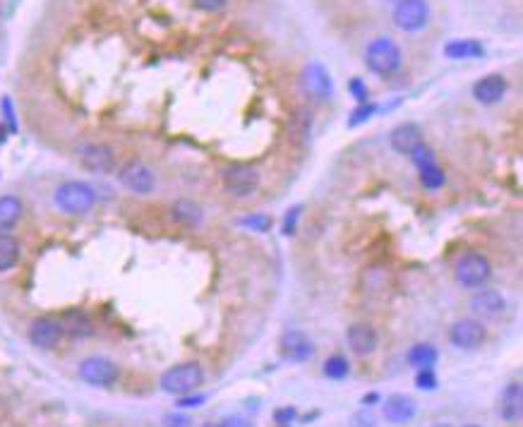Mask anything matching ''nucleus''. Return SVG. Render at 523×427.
<instances>
[{
  "label": "nucleus",
  "instance_id": "obj_36",
  "mask_svg": "<svg viewBox=\"0 0 523 427\" xmlns=\"http://www.w3.org/2000/svg\"><path fill=\"white\" fill-rule=\"evenodd\" d=\"M204 403V397H197V394H185V397H178V406L180 408H197V406Z\"/></svg>",
  "mask_w": 523,
  "mask_h": 427
},
{
  "label": "nucleus",
  "instance_id": "obj_16",
  "mask_svg": "<svg viewBox=\"0 0 523 427\" xmlns=\"http://www.w3.org/2000/svg\"><path fill=\"white\" fill-rule=\"evenodd\" d=\"M470 310L478 317H485V320H495V317H501L506 310V300L499 290H478V293L470 298Z\"/></svg>",
  "mask_w": 523,
  "mask_h": 427
},
{
  "label": "nucleus",
  "instance_id": "obj_21",
  "mask_svg": "<svg viewBox=\"0 0 523 427\" xmlns=\"http://www.w3.org/2000/svg\"><path fill=\"white\" fill-rule=\"evenodd\" d=\"M485 53V49L480 46V41L475 39H454L444 46V55L452 60H470L480 58Z\"/></svg>",
  "mask_w": 523,
  "mask_h": 427
},
{
  "label": "nucleus",
  "instance_id": "obj_12",
  "mask_svg": "<svg viewBox=\"0 0 523 427\" xmlns=\"http://www.w3.org/2000/svg\"><path fill=\"white\" fill-rule=\"evenodd\" d=\"M60 338H62L60 320H55V317H39V320L31 322V326H29V341L34 343L36 348L51 351V348L58 346Z\"/></svg>",
  "mask_w": 523,
  "mask_h": 427
},
{
  "label": "nucleus",
  "instance_id": "obj_41",
  "mask_svg": "<svg viewBox=\"0 0 523 427\" xmlns=\"http://www.w3.org/2000/svg\"><path fill=\"white\" fill-rule=\"evenodd\" d=\"M202 427H221L218 423H207V425H202Z\"/></svg>",
  "mask_w": 523,
  "mask_h": 427
},
{
  "label": "nucleus",
  "instance_id": "obj_31",
  "mask_svg": "<svg viewBox=\"0 0 523 427\" xmlns=\"http://www.w3.org/2000/svg\"><path fill=\"white\" fill-rule=\"evenodd\" d=\"M375 111H377V108H375L372 103H360V106L350 113V125H358V123L368 121V118H372Z\"/></svg>",
  "mask_w": 523,
  "mask_h": 427
},
{
  "label": "nucleus",
  "instance_id": "obj_38",
  "mask_svg": "<svg viewBox=\"0 0 523 427\" xmlns=\"http://www.w3.org/2000/svg\"><path fill=\"white\" fill-rule=\"evenodd\" d=\"M353 427H375V418H370V415H355L353 418Z\"/></svg>",
  "mask_w": 523,
  "mask_h": 427
},
{
  "label": "nucleus",
  "instance_id": "obj_45",
  "mask_svg": "<svg viewBox=\"0 0 523 427\" xmlns=\"http://www.w3.org/2000/svg\"><path fill=\"white\" fill-rule=\"evenodd\" d=\"M389 3H396V0H389Z\"/></svg>",
  "mask_w": 523,
  "mask_h": 427
},
{
  "label": "nucleus",
  "instance_id": "obj_40",
  "mask_svg": "<svg viewBox=\"0 0 523 427\" xmlns=\"http://www.w3.org/2000/svg\"><path fill=\"white\" fill-rule=\"evenodd\" d=\"M377 401H379V397H377V394H365V397H363V403H365V406H370V403H377Z\"/></svg>",
  "mask_w": 523,
  "mask_h": 427
},
{
  "label": "nucleus",
  "instance_id": "obj_37",
  "mask_svg": "<svg viewBox=\"0 0 523 427\" xmlns=\"http://www.w3.org/2000/svg\"><path fill=\"white\" fill-rule=\"evenodd\" d=\"M298 214H300V207L291 209L289 216H286V223H284V233H286V236H293V228H295V223H298Z\"/></svg>",
  "mask_w": 523,
  "mask_h": 427
},
{
  "label": "nucleus",
  "instance_id": "obj_27",
  "mask_svg": "<svg viewBox=\"0 0 523 427\" xmlns=\"http://www.w3.org/2000/svg\"><path fill=\"white\" fill-rule=\"evenodd\" d=\"M418 173H420V183H422V187H427V190H439V187L447 183V175H444V171L439 168L437 164L425 166V168H420Z\"/></svg>",
  "mask_w": 523,
  "mask_h": 427
},
{
  "label": "nucleus",
  "instance_id": "obj_44",
  "mask_svg": "<svg viewBox=\"0 0 523 427\" xmlns=\"http://www.w3.org/2000/svg\"><path fill=\"white\" fill-rule=\"evenodd\" d=\"M276 427H289V425H276Z\"/></svg>",
  "mask_w": 523,
  "mask_h": 427
},
{
  "label": "nucleus",
  "instance_id": "obj_5",
  "mask_svg": "<svg viewBox=\"0 0 523 427\" xmlns=\"http://www.w3.org/2000/svg\"><path fill=\"white\" fill-rule=\"evenodd\" d=\"M300 87L307 98L317 103H327L334 96V80L322 62H310L300 75Z\"/></svg>",
  "mask_w": 523,
  "mask_h": 427
},
{
  "label": "nucleus",
  "instance_id": "obj_20",
  "mask_svg": "<svg viewBox=\"0 0 523 427\" xmlns=\"http://www.w3.org/2000/svg\"><path fill=\"white\" fill-rule=\"evenodd\" d=\"M60 326H62V334L72 338H87L94 334L92 320H89V315H85L82 310H67L65 315L60 317Z\"/></svg>",
  "mask_w": 523,
  "mask_h": 427
},
{
  "label": "nucleus",
  "instance_id": "obj_34",
  "mask_svg": "<svg viewBox=\"0 0 523 427\" xmlns=\"http://www.w3.org/2000/svg\"><path fill=\"white\" fill-rule=\"evenodd\" d=\"M192 3L200 10H204V12H218V10L226 8L228 0H192Z\"/></svg>",
  "mask_w": 523,
  "mask_h": 427
},
{
  "label": "nucleus",
  "instance_id": "obj_42",
  "mask_svg": "<svg viewBox=\"0 0 523 427\" xmlns=\"http://www.w3.org/2000/svg\"><path fill=\"white\" fill-rule=\"evenodd\" d=\"M432 427H452V425H447V423H439V425H432Z\"/></svg>",
  "mask_w": 523,
  "mask_h": 427
},
{
  "label": "nucleus",
  "instance_id": "obj_11",
  "mask_svg": "<svg viewBox=\"0 0 523 427\" xmlns=\"http://www.w3.org/2000/svg\"><path fill=\"white\" fill-rule=\"evenodd\" d=\"M281 356L291 363H305L315 356V343L300 329H289L281 336Z\"/></svg>",
  "mask_w": 523,
  "mask_h": 427
},
{
  "label": "nucleus",
  "instance_id": "obj_32",
  "mask_svg": "<svg viewBox=\"0 0 523 427\" xmlns=\"http://www.w3.org/2000/svg\"><path fill=\"white\" fill-rule=\"evenodd\" d=\"M295 418H298V410L293 408V406H286V408L274 410V423L276 425H291Z\"/></svg>",
  "mask_w": 523,
  "mask_h": 427
},
{
  "label": "nucleus",
  "instance_id": "obj_39",
  "mask_svg": "<svg viewBox=\"0 0 523 427\" xmlns=\"http://www.w3.org/2000/svg\"><path fill=\"white\" fill-rule=\"evenodd\" d=\"M221 427H252V425H250L245 418H228V420H223Z\"/></svg>",
  "mask_w": 523,
  "mask_h": 427
},
{
  "label": "nucleus",
  "instance_id": "obj_17",
  "mask_svg": "<svg viewBox=\"0 0 523 427\" xmlns=\"http://www.w3.org/2000/svg\"><path fill=\"white\" fill-rule=\"evenodd\" d=\"M346 343L355 356H370L377 351V331L370 324H350L346 331Z\"/></svg>",
  "mask_w": 523,
  "mask_h": 427
},
{
  "label": "nucleus",
  "instance_id": "obj_8",
  "mask_svg": "<svg viewBox=\"0 0 523 427\" xmlns=\"http://www.w3.org/2000/svg\"><path fill=\"white\" fill-rule=\"evenodd\" d=\"M449 341L461 351H475L488 341V329L480 320L465 317V320L454 322V326L449 329Z\"/></svg>",
  "mask_w": 523,
  "mask_h": 427
},
{
  "label": "nucleus",
  "instance_id": "obj_35",
  "mask_svg": "<svg viewBox=\"0 0 523 427\" xmlns=\"http://www.w3.org/2000/svg\"><path fill=\"white\" fill-rule=\"evenodd\" d=\"M190 425H192V420L182 413H171L164 418V427H190Z\"/></svg>",
  "mask_w": 523,
  "mask_h": 427
},
{
  "label": "nucleus",
  "instance_id": "obj_9",
  "mask_svg": "<svg viewBox=\"0 0 523 427\" xmlns=\"http://www.w3.org/2000/svg\"><path fill=\"white\" fill-rule=\"evenodd\" d=\"M80 377L92 387H111L118 379V365L101 356L87 358L80 363Z\"/></svg>",
  "mask_w": 523,
  "mask_h": 427
},
{
  "label": "nucleus",
  "instance_id": "obj_13",
  "mask_svg": "<svg viewBox=\"0 0 523 427\" xmlns=\"http://www.w3.org/2000/svg\"><path fill=\"white\" fill-rule=\"evenodd\" d=\"M118 178H120V183L128 187L130 192H135V195H149L156 185L154 171L144 164H137V161L125 166V168L120 171Z\"/></svg>",
  "mask_w": 523,
  "mask_h": 427
},
{
  "label": "nucleus",
  "instance_id": "obj_18",
  "mask_svg": "<svg viewBox=\"0 0 523 427\" xmlns=\"http://www.w3.org/2000/svg\"><path fill=\"white\" fill-rule=\"evenodd\" d=\"M418 413V403L406 394H394L391 399H386L384 403V418L389 420L391 425H406L415 418Z\"/></svg>",
  "mask_w": 523,
  "mask_h": 427
},
{
  "label": "nucleus",
  "instance_id": "obj_25",
  "mask_svg": "<svg viewBox=\"0 0 523 427\" xmlns=\"http://www.w3.org/2000/svg\"><path fill=\"white\" fill-rule=\"evenodd\" d=\"M439 353L437 348L432 346V343H418V346H413L411 351H408V363H411L413 367H435Z\"/></svg>",
  "mask_w": 523,
  "mask_h": 427
},
{
  "label": "nucleus",
  "instance_id": "obj_30",
  "mask_svg": "<svg viewBox=\"0 0 523 427\" xmlns=\"http://www.w3.org/2000/svg\"><path fill=\"white\" fill-rule=\"evenodd\" d=\"M243 226H248V228H252V231H257V233H264V231H269L271 228V218L269 216H264V214H257V216H248V218H243Z\"/></svg>",
  "mask_w": 523,
  "mask_h": 427
},
{
  "label": "nucleus",
  "instance_id": "obj_29",
  "mask_svg": "<svg viewBox=\"0 0 523 427\" xmlns=\"http://www.w3.org/2000/svg\"><path fill=\"white\" fill-rule=\"evenodd\" d=\"M415 387L422 389V392H432V389H437V374L432 367H422L418 369L415 374Z\"/></svg>",
  "mask_w": 523,
  "mask_h": 427
},
{
  "label": "nucleus",
  "instance_id": "obj_10",
  "mask_svg": "<svg viewBox=\"0 0 523 427\" xmlns=\"http://www.w3.org/2000/svg\"><path fill=\"white\" fill-rule=\"evenodd\" d=\"M223 185H226V190L235 197H248L257 190L259 173L252 166H245V164L231 166V168L223 171Z\"/></svg>",
  "mask_w": 523,
  "mask_h": 427
},
{
  "label": "nucleus",
  "instance_id": "obj_19",
  "mask_svg": "<svg viewBox=\"0 0 523 427\" xmlns=\"http://www.w3.org/2000/svg\"><path fill=\"white\" fill-rule=\"evenodd\" d=\"M391 147H394V152L399 154H411L413 149L418 147V144L422 142V132L418 125L413 123H404L399 125V128L391 130Z\"/></svg>",
  "mask_w": 523,
  "mask_h": 427
},
{
  "label": "nucleus",
  "instance_id": "obj_28",
  "mask_svg": "<svg viewBox=\"0 0 523 427\" xmlns=\"http://www.w3.org/2000/svg\"><path fill=\"white\" fill-rule=\"evenodd\" d=\"M408 156H411L413 166H415L418 171H420V168H425V166H432V164H437V161H435V152H432V149L427 147L425 142H420V144H418V147L413 149V152L408 154Z\"/></svg>",
  "mask_w": 523,
  "mask_h": 427
},
{
  "label": "nucleus",
  "instance_id": "obj_43",
  "mask_svg": "<svg viewBox=\"0 0 523 427\" xmlns=\"http://www.w3.org/2000/svg\"><path fill=\"white\" fill-rule=\"evenodd\" d=\"M465 427H480V425H465Z\"/></svg>",
  "mask_w": 523,
  "mask_h": 427
},
{
  "label": "nucleus",
  "instance_id": "obj_24",
  "mask_svg": "<svg viewBox=\"0 0 523 427\" xmlns=\"http://www.w3.org/2000/svg\"><path fill=\"white\" fill-rule=\"evenodd\" d=\"M171 214H173V221L182 223V226H197L202 221V209L190 200H178L171 207Z\"/></svg>",
  "mask_w": 523,
  "mask_h": 427
},
{
  "label": "nucleus",
  "instance_id": "obj_4",
  "mask_svg": "<svg viewBox=\"0 0 523 427\" xmlns=\"http://www.w3.org/2000/svg\"><path fill=\"white\" fill-rule=\"evenodd\" d=\"M454 276L463 288H480L492 276V262L480 252H465L454 267Z\"/></svg>",
  "mask_w": 523,
  "mask_h": 427
},
{
  "label": "nucleus",
  "instance_id": "obj_1",
  "mask_svg": "<svg viewBox=\"0 0 523 427\" xmlns=\"http://www.w3.org/2000/svg\"><path fill=\"white\" fill-rule=\"evenodd\" d=\"M55 207L65 214H72V216H82V214H89L96 207V190H94L89 183H82V180H67V183H60L53 192Z\"/></svg>",
  "mask_w": 523,
  "mask_h": 427
},
{
  "label": "nucleus",
  "instance_id": "obj_26",
  "mask_svg": "<svg viewBox=\"0 0 523 427\" xmlns=\"http://www.w3.org/2000/svg\"><path fill=\"white\" fill-rule=\"evenodd\" d=\"M348 372H350V365L343 356H332V358H327V363H324V377L334 379V382L348 377Z\"/></svg>",
  "mask_w": 523,
  "mask_h": 427
},
{
  "label": "nucleus",
  "instance_id": "obj_15",
  "mask_svg": "<svg viewBox=\"0 0 523 427\" xmlns=\"http://www.w3.org/2000/svg\"><path fill=\"white\" fill-rule=\"evenodd\" d=\"M506 89H509V85L501 75H485L473 85V98L483 106H492V103H499L504 98Z\"/></svg>",
  "mask_w": 523,
  "mask_h": 427
},
{
  "label": "nucleus",
  "instance_id": "obj_3",
  "mask_svg": "<svg viewBox=\"0 0 523 427\" xmlns=\"http://www.w3.org/2000/svg\"><path fill=\"white\" fill-rule=\"evenodd\" d=\"M204 384V369L200 363H182L161 374V389L173 397L195 394Z\"/></svg>",
  "mask_w": 523,
  "mask_h": 427
},
{
  "label": "nucleus",
  "instance_id": "obj_22",
  "mask_svg": "<svg viewBox=\"0 0 523 427\" xmlns=\"http://www.w3.org/2000/svg\"><path fill=\"white\" fill-rule=\"evenodd\" d=\"M22 218V202L12 195L0 197V233H8Z\"/></svg>",
  "mask_w": 523,
  "mask_h": 427
},
{
  "label": "nucleus",
  "instance_id": "obj_33",
  "mask_svg": "<svg viewBox=\"0 0 523 427\" xmlns=\"http://www.w3.org/2000/svg\"><path fill=\"white\" fill-rule=\"evenodd\" d=\"M348 89H350V94H353V98H358L360 103H365V98H368V87H365V82L360 80V77L350 80Z\"/></svg>",
  "mask_w": 523,
  "mask_h": 427
},
{
  "label": "nucleus",
  "instance_id": "obj_2",
  "mask_svg": "<svg viewBox=\"0 0 523 427\" xmlns=\"http://www.w3.org/2000/svg\"><path fill=\"white\" fill-rule=\"evenodd\" d=\"M401 62H404V55H401L399 44L389 36H379V39L370 41L368 49H365V65L379 77H389L399 72Z\"/></svg>",
  "mask_w": 523,
  "mask_h": 427
},
{
  "label": "nucleus",
  "instance_id": "obj_6",
  "mask_svg": "<svg viewBox=\"0 0 523 427\" xmlns=\"http://www.w3.org/2000/svg\"><path fill=\"white\" fill-rule=\"evenodd\" d=\"M430 22V5L427 0H396L394 24L401 31H420Z\"/></svg>",
  "mask_w": 523,
  "mask_h": 427
},
{
  "label": "nucleus",
  "instance_id": "obj_7",
  "mask_svg": "<svg viewBox=\"0 0 523 427\" xmlns=\"http://www.w3.org/2000/svg\"><path fill=\"white\" fill-rule=\"evenodd\" d=\"M77 161L92 173H111L116 168V152L108 144L85 142L77 147Z\"/></svg>",
  "mask_w": 523,
  "mask_h": 427
},
{
  "label": "nucleus",
  "instance_id": "obj_14",
  "mask_svg": "<svg viewBox=\"0 0 523 427\" xmlns=\"http://www.w3.org/2000/svg\"><path fill=\"white\" fill-rule=\"evenodd\" d=\"M499 418L504 423H519L523 415V389L519 382H509L499 394Z\"/></svg>",
  "mask_w": 523,
  "mask_h": 427
},
{
  "label": "nucleus",
  "instance_id": "obj_23",
  "mask_svg": "<svg viewBox=\"0 0 523 427\" xmlns=\"http://www.w3.org/2000/svg\"><path fill=\"white\" fill-rule=\"evenodd\" d=\"M19 262V243L10 233H0V272H10Z\"/></svg>",
  "mask_w": 523,
  "mask_h": 427
}]
</instances>
